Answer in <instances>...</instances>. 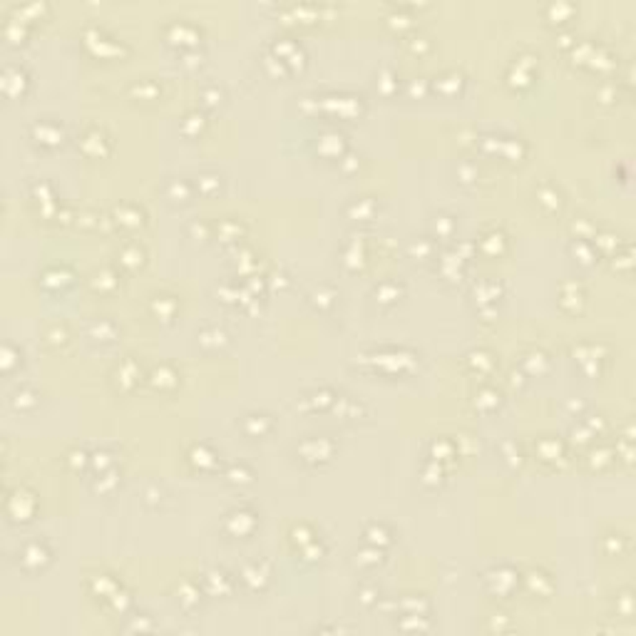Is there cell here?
<instances>
[{
  "instance_id": "obj_1",
  "label": "cell",
  "mask_w": 636,
  "mask_h": 636,
  "mask_svg": "<svg viewBox=\"0 0 636 636\" xmlns=\"http://www.w3.org/2000/svg\"><path fill=\"white\" fill-rule=\"evenodd\" d=\"M45 559H48V549H45V544H40V542H28L23 549H18V567L23 564L25 569H35V567H40Z\"/></svg>"
}]
</instances>
